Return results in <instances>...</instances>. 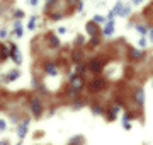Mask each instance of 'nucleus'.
<instances>
[{
  "label": "nucleus",
  "instance_id": "1",
  "mask_svg": "<svg viewBox=\"0 0 153 145\" xmlns=\"http://www.w3.org/2000/svg\"><path fill=\"white\" fill-rule=\"evenodd\" d=\"M31 109H33V113L36 114V116H39V114H41L43 106H41V101H39L38 97H34V99L31 101Z\"/></svg>",
  "mask_w": 153,
  "mask_h": 145
},
{
  "label": "nucleus",
  "instance_id": "2",
  "mask_svg": "<svg viewBox=\"0 0 153 145\" xmlns=\"http://www.w3.org/2000/svg\"><path fill=\"white\" fill-rule=\"evenodd\" d=\"M27 120H26V121H22V125L21 126H19V132H17V133H19V138H24V137H26V132H27Z\"/></svg>",
  "mask_w": 153,
  "mask_h": 145
},
{
  "label": "nucleus",
  "instance_id": "3",
  "mask_svg": "<svg viewBox=\"0 0 153 145\" xmlns=\"http://www.w3.org/2000/svg\"><path fill=\"white\" fill-rule=\"evenodd\" d=\"M90 70H92V72H100V70H102V63H100V61H97V60H92L90 61Z\"/></svg>",
  "mask_w": 153,
  "mask_h": 145
},
{
  "label": "nucleus",
  "instance_id": "4",
  "mask_svg": "<svg viewBox=\"0 0 153 145\" xmlns=\"http://www.w3.org/2000/svg\"><path fill=\"white\" fill-rule=\"evenodd\" d=\"M112 31H114V24L109 22L107 26H105L104 29H102V34H105V36H109V34H112Z\"/></svg>",
  "mask_w": 153,
  "mask_h": 145
},
{
  "label": "nucleus",
  "instance_id": "5",
  "mask_svg": "<svg viewBox=\"0 0 153 145\" xmlns=\"http://www.w3.org/2000/svg\"><path fill=\"white\" fill-rule=\"evenodd\" d=\"M46 72H48L49 75H56V67L53 63H49V65H46Z\"/></svg>",
  "mask_w": 153,
  "mask_h": 145
},
{
  "label": "nucleus",
  "instance_id": "6",
  "mask_svg": "<svg viewBox=\"0 0 153 145\" xmlns=\"http://www.w3.org/2000/svg\"><path fill=\"white\" fill-rule=\"evenodd\" d=\"M100 87H104V82H102V80H94L92 82V89H100Z\"/></svg>",
  "mask_w": 153,
  "mask_h": 145
},
{
  "label": "nucleus",
  "instance_id": "7",
  "mask_svg": "<svg viewBox=\"0 0 153 145\" xmlns=\"http://www.w3.org/2000/svg\"><path fill=\"white\" fill-rule=\"evenodd\" d=\"M143 99H145V92H143L141 89H138V92H136V101H138V102H143Z\"/></svg>",
  "mask_w": 153,
  "mask_h": 145
},
{
  "label": "nucleus",
  "instance_id": "8",
  "mask_svg": "<svg viewBox=\"0 0 153 145\" xmlns=\"http://www.w3.org/2000/svg\"><path fill=\"white\" fill-rule=\"evenodd\" d=\"M87 33H90V34H94V33H95V24H94V22L87 24Z\"/></svg>",
  "mask_w": 153,
  "mask_h": 145
},
{
  "label": "nucleus",
  "instance_id": "9",
  "mask_svg": "<svg viewBox=\"0 0 153 145\" xmlns=\"http://www.w3.org/2000/svg\"><path fill=\"white\" fill-rule=\"evenodd\" d=\"M136 29H138V33H141V34H146V31H148L145 26H136Z\"/></svg>",
  "mask_w": 153,
  "mask_h": 145
},
{
  "label": "nucleus",
  "instance_id": "10",
  "mask_svg": "<svg viewBox=\"0 0 153 145\" xmlns=\"http://www.w3.org/2000/svg\"><path fill=\"white\" fill-rule=\"evenodd\" d=\"M104 21H105V19H104V17H100V16H97L95 19H94V22H104Z\"/></svg>",
  "mask_w": 153,
  "mask_h": 145
},
{
  "label": "nucleus",
  "instance_id": "11",
  "mask_svg": "<svg viewBox=\"0 0 153 145\" xmlns=\"http://www.w3.org/2000/svg\"><path fill=\"white\" fill-rule=\"evenodd\" d=\"M51 45H53V46H58V39H56L55 36H51Z\"/></svg>",
  "mask_w": 153,
  "mask_h": 145
},
{
  "label": "nucleus",
  "instance_id": "12",
  "mask_svg": "<svg viewBox=\"0 0 153 145\" xmlns=\"http://www.w3.org/2000/svg\"><path fill=\"white\" fill-rule=\"evenodd\" d=\"M131 53H133L134 58H141V53H140V51H131Z\"/></svg>",
  "mask_w": 153,
  "mask_h": 145
},
{
  "label": "nucleus",
  "instance_id": "13",
  "mask_svg": "<svg viewBox=\"0 0 153 145\" xmlns=\"http://www.w3.org/2000/svg\"><path fill=\"white\" fill-rule=\"evenodd\" d=\"M36 26V19H31V22H29V29H33Z\"/></svg>",
  "mask_w": 153,
  "mask_h": 145
},
{
  "label": "nucleus",
  "instance_id": "14",
  "mask_svg": "<svg viewBox=\"0 0 153 145\" xmlns=\"http://www.w3.org/2000/svg\"><path fill=\"white\" fill-rule=\"evenodd\" d=\"M5 121H4V120H0V130H5Z\"/></svg>",
  "mask_w": 153,
  "mask_h": 145
},
{
  "label": "nucleus",
  "instance_id": "15",
  "mask_svg": "<svg viewBox=\"0 0 153 145\" xmlns=\"http://www.w3.org/2000/svg\"><path fill=\"white\" fill-rule=\"evenodd\" d=\"M22 16H24V12H22V10H17V12H16V17H17V19H19V17H22Z\"/></svg>",
  "mask_w": 153,
  "mask_h": 145
},
{
  "label": "nucleus",
  "instance_id": "16",
  "mask_svg": "<svg viewBox=\"0 0 153 145\" xmlns=\"http://www.w3.org/2000/svg\"><path fill=\"white\" fill-rule=\"evenodd\" d=\"M7 36V31H4V29H2V31H0V38H5Z\"/></svg>",
  "mask_w": 153,
  "mask_h": 145
},
{
  "label": "nucleus",
  "instance_id": "17",
  "mask_svg": "<svg viewBox=\"0 0 153 145\" xmlns=\"http://www.w3.org/2000/svg\"><path fill=\"white\" fill-rule=\"evenodd\" d=\"M140 46H143V48H145V46H146V41H145V39H140Z\"/></svg>",
  "mask_w": 153,
  "mask_h": 145
},
{
  "label": "nucleus",
  "instance_id": "18",
  "mask_svg": "<svg viewBox=\"0 0 153 145\" xmlns=\"http://www.w3.org/2000/svg\"><path fill=\"white\" fill-rule=\"evenodd\" d=\"M92 45H94V46L99 45V39H97V38H92Z\"/></svg>",
  "mask_w": 153,
  "mask_h": 145
},
{
  "label": "nucleus",
  "instance_id": "19",
  "mask_svg": "<svg viewBox=\"0 0 153 145\" xmlns=\"http://www.w3.org/2000/svg\"><path fill=\"white\" fill-rule=\"evenodd\" d=\"M29 4H31V5H36V4H38V0H29Z\"/></svg>",
  "mask_w": 153,
  "mask_h": 145
},
{
  "label": "nucleus",
  "instance_id": "20",
  "mask_svg": "<svg viewBox=\"0 0 153 145\" xmlns=\"http://www.w3.org/2000/svg\"><path fill=\"white\" fill-rule=\"evenodd\" d=\"M0 145H9V144H7V142H0Z\"/></svg>",
  "mask_w": 153,
  "mask_h": 145
},
{
  "label": "nucleus",
  "instance_id": "21",
  "mask_svg": "<svg viewBox=\"0 0 153 145\" xmlns=\"http://www.w3.org/2000/svg\"><path fill=\"white\" fill-rule=\"evenodd\" d=\"M152 39H153V29H152Z\"/></svg>",
  "mask_w": 153,
  "mask_h": 145
},
{
  "label": "nucleus",
  "instance_id": "22",
  "mask_svg": "<svg viewBox=\"0 0 153 145\" xmlns=\"http://www.w3.org/2000/svg\"><path fill=\"white\" fill-rule=\"evenodd\" d=\"M70 2H71V4H73V2H76V0H70Z\"/></svg>",
  "mask_w": 153,
  "mask_h": 145
}]
</instances>
